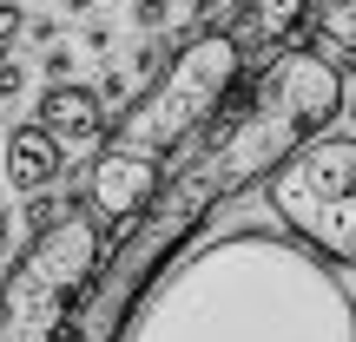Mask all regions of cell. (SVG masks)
<instances>
[{
  "label": "cell",
  "mask_w": 356,
  "mask_h": 342,
  "mask_svg": "<svg viewBox=\"0 0 356 342\" xmlns=\"http://www.w3.org/2000/svg\"><path fill=\"white\" fill-rule=\"evenodd\" d=\"M119 342H356V296L304 243L225 230L159 270Z\"/></svg>",
  "instance_id": "cell-1"
},
{
  "label": "cell",
  "mask_w": 356,
  "mask_h": 342,
  "mask_svg": "<svg viewBox=\"0 0 356 342\" xmlns=\"http://www.w3.org/2000/svg\"><path fill=\"white\" fill-rule=\"evenodd\" d=\"M238 79H244L238 40H231V26H211V33H191L165 60V73L132 92V105L106 126V145L92 152V171H86L99 230L119 237L165 191L172 158L185 145H198V132L211 126V112L225 105V92Z\"/></svg>",
  "instance_id": "cell-2"
},
{
  "label": "cell",
  "mask_w": 356,
  "mask_h": 342,
  "mask_svg": "<svg viewBox=\"0 0 356 342\" xmlns=\"http://www.w3.org/2000/svg\"><path fill=\"white\" fill-rule=\"evenodd\" d=\"M343 112V73L323 46H277L251 73V86H231L211 126L191 145V178L211 198H231L244 185H264L284 158H297L310 139L337 126Z\"/></svg>",
  "instance_id": "cell-3"
},
{
  "label": "cell",
  "mask_w": 356,
  "mask_h": 342,
  "mask_svg": "<svg viewBox=\"0 0 356 342\" xmlns=\"http://www.w3.org/2000/svg\"><path fill=\"white\" fill-rule=\"evenodd\" d=\"M99 264H106L99 217H60L40 237H26L20 264L0 277V342H53Z\"/></svg>",
  "instance_id": "cell-4"
},
{
  "label": "cell",
  "mask_w": 356,
  "mask_h": 342,
  "mask_svg": "<svg viewBox=\"0 0 356 342\" xmlns=\"http://www.w3.org/2000/svg\"><path fill=\"white\" fill-rule=\"evenodd\" d=\"M264 191L291 243L330 270H356V139H310L264 178Z\"/></svg>",
  "instance_id": "cell-5"
},
{
  "label": "cell",
  "mask_w": 356,
  "mask_h": 342,
  "mask_svg": "<svg viewBox=\"0 0 356 342\" xmlns=\"http://www.w3.org/2000/svg\"><path fill=\"white\" fill-rule=\"evenodd\" d=\"M33 119L66 145V152H99V145H106V105H99V92L79 86V79L47 86L40 105H33Z\"/></svg>",
  "instance_id": "cell-6"
},
{
  "label": "cell",
  "mask_w": 356,
  "mask_h": 342,
  "mask_svg": "<svg viewBox=\"0 0 356 342\" xmlns=\"http://www.w3.org/2000/svg\"><path fill=\"white\" fill-rule=\"evenodd\" d=\"M317 0H231V40H238L244 66H264L297 26L310 20Z\"/></svg>",
  "instance_id": "cell-7"
},
{
  "label": "cell",
  "mask_w": 356,
  "mask_h": 342,
  "mask_svg": "<svg viewBox=\"0 0 356 342\" xmlns=\"http://www.w3.org/2000/svg\"><path fill=\"white\" fill-rule=\"evenodd\" d=\"M66 171H73V158H66V145L53 139L40 119H26V126H7V165H0V178H7L20 198H33V191H53Z\"/></svg>",
  "instance_id": "cell-8"
},
{
  "label": "cell",
  "mask_w": 356,
  "mask_h": 342,
  "mask_svg": "<svg viewBox=\"0 0 356 342\" xmlns=\"http://www.w3.org/2000/svg\"><path fill=\"white\" fill-rule=\"evenodd\" d=\"M310 33L323 53H356V0H317L310 7Z\"/></svg>",
  "instance_id": "cell-9"
},
{
  "label": "cell",
  "mask_w": 356,
  "mask_h": 342,
  "mask_svg": "<svg viewBox=\"0 0 356 342\" xmlns=\"http://www.w3.org/2000/svg\"><path fill=\"white\" fill-rule=\"evenodd\" d=\"M92 92H99V105H106V112H113V105L126 112V105H132V92H139V79H132V66H106Z\"/></svg>",
  "instance_id": "cell-10"
},
{
  "label": "cell",
  "mask_w": 356,
  "mask_h": 342,
  "mask_svg": "<svg viewBox=\"0 0 356 342\" xmlns=\"http://www.w3.org/2000/svg\"><path fill=\"white\" fill-rule=\"evenodd\" d=\"M126 13H132V26H139L145 40L172 26V0H126Z\"/></svg>",
  "instance_id": "cell-11"
},
{
  "label": "cell",
  "mask_w": 356,
  "mask_h": 342,
  "mask_svg": "<svg viewBox=\"0 0 356 342\" xmlns=\"http://www.w3.org/2000/svg\"><path fill=\"white\" fill-rule=\"evenodd\" d=\"M47 224H60V198H53V191H33V198H26V237H40Z\"/></svg>",
  "instance_id": "cell-12"
},
{
  "label": "cell",
  "mask_w": 356,
  "mask_h": 342,
  "mask_svg": "<svg viewBox=\"0 0 356 342\" xmlns=\"http://www.w3.org/2000/svg\"><path fill=\"white\" fill-rule=\"evenodd\" d=\"M26 40V7L20 0H0V53H13Z\"/></svg>",
  "instance_id": "cell-13"
},
{
  "label": "cell",
  "mask_w": 356,
  "mask_h": 342,
  "mask_svg": "<svg viewBox=\"0 0 356 342\" xmlns=\"http://www.w3.org/2000/svg\"><path fill=\"white\" fill-rule=\"evenodd\" d=\"M26 79H33V73H26V66L13 60V53H0V105L26 99Z\"/></svg>",
  "instance_id": "cell-14"
},
{
  "label": "cell",
  "mask_w": 356,
  "mask_h": 342,
  "mask_svg": "<svg viewBox=\"0 0 356 342\" xmlns=\"http://www.w3.org/2000/svg\"><path fill=\"white\" fill-rule=\"evenodd\" d=\"M73 60H79V53H73V46H60V40H53V46L40 53V73H47V86H60V79H73Z\"/></svg>",
  "instance_id": "cell-15"
},
{
  "label": "cell",
  "mask_w": 356,
  "mask_h": 342,
  "mask_svg": "<svg viewBox=\"0 0 356 342\" xmlns=\"http://www.w3.org/2000/svg\"><path fill=\"white\" fill-rule=\"evenodd\" d=\"M79 46H86L92 60H106V53H113V26H106V20H86V33H79Z\"/></svg>",
  "instance_id": "cell-16"
},
{
  "label": "cell",
  "mask_w": 356,
  "mask_h": 342,
  "mask_svg": "<svg viewBox=\"0 0 356 342\" xmlns=\"http://www.w3.org/2000/svg\"><path fill=\"white\" fill-rule=\"evenodd\" d=\"M26 40H33V46H53V40H60V20H53V13H26Z\"/></svg>",
  "instance_id": "cell-17"
},
{
  "label": "cell",
  "mask_w": 356,
  "mask_h": 342,
  "mask_svg": "<svg viewBox=\"0 0 356 342\" xmlns=\"http://www.w3.org/2000/svg\"><path fill=\"white\" fill-rule=\"evenodd\" d=\"M218 13H225V0H191V26H185V33H211Z\"/></svg>",
  "instance_id": "cell-18"
},
{
  "label": "cell",
  "mask_w": 356,
  "mask_h": 342,
  "mask_svg": "<svg viewBox=\"0 0 356 342\" xmlns=\"http://www.w3.org/2000/svg\"><path fill=\"white\" fill-rule=\"evenodd\" d=\"M60 13H73V20H92V13H99V0H60Z\"/></svg>",
  "instance_id": "cell-19"
},
{
  "label": "cell",
  "mask_w": 356,
  "mask_h": 342,
  "mask_svg": "<svg viewBox=\"0 0 356 342\" xmlns=\"http://www.w3.org/2000/svg\"><path fill=\"white\" fill-rule=\"evenodd\" d=\"M343 112H350V139H356V73H350V86H343Z\"/></svg>",
  "instance_id": "cell-20"
},
{
  "label": "cell",
  "mask_w": 356,
  "mask_h": 342,
  "mask_svg": "<svg viewBox=\"0 0 356 342\" xmlns=\"http://www.w3.org/2000/svg\"><path fill=\"white\" fill-rule=\"evenodd\" d=\"M7 243H13V211H0V257H7Z\"/></svg>",
  "instance_id": "cell-21"
},
{
  "label": "cell",
  "mask_w": 356,
  "mask_h": 342,
  "mask_svg": "<svg viewBox=\"0 0 356 342\" xmlns=\"http://www.w3.org/2000/svg\"><path fill=\"white\" fill-rule=\"evenodd\" d=\"M0 139H7V126H0Z\"/></svg>",
  "instance_id": "cell-22"
},
{
  "label": "cell",
  "mask_w": 356,
  "mask_h": 342,
  "mask_svg": "<svg viewBox=\"0 0 356 342\" xmlns=\"http://www.w3.org/2000/svg\"><path fill=\"white\" fill-rule=\"evenodd\" d=\"M0 185H7V178H0Z\"/></svg>",
  "instance_id": "cell-23"
}]
</instances>
